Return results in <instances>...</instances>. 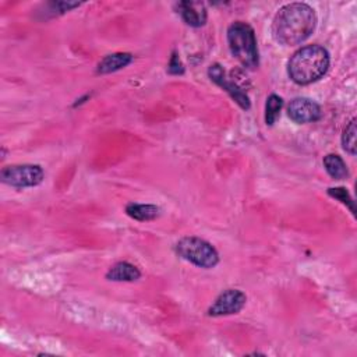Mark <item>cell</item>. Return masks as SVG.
<instances>
[{"instance_id":"5bb4252c","label":"cell","mask_w":357,"mask_h":357,"mask_svg":"<svg viewBox=\"0 0 357 357\" xmlns=\"http://www.w3.org/2000/svg\"><path fill=\"white\" fill-rule=\"evenodd\" d=\"M284 107V99L275 94L270 95L265 105V123L267 126H272Z\"/></svg>"},{"instance_id":"2e32d148","label":"cell","mask_w":357,"mask_h":357,"mask_svg":"<svg viewBox=\"0 0 357 357\" xmlns=\"http://www.w3.org/2000/svg\"><path fill=\"white\" fill-rule=\"evenodd\" d=\"M328 194H329L332 198L340 201L343 205H346V207L351 211V214H354V202H353V200H351V197H350V194L347 193L346 189H343V187L328 189Z\"/></svg>"},{"instance_id":"3957f363","label":"cell","mask_w":357,"mask_h":357,"mask_svg":"<svg viewBox=\"0 0 357 357\" xmlns=\"http://www.w3.org/2000/svg\"><path fill=\"white\" fill-rule=\"evenodd\" d=\"M229 49L246 69H256L260 62L254 30L243 21H236L227 28Z\"/></svg>"},{"instance_id":"7a4b0ae2","label":"cell","mask_w":357,"mask_h":357,"mask_svg":"<svg viewBox=\"0 0 357 357\" xmlns=\"http://www.w3.org/2000/svg\"><path fill=\"white\" fill-rule=\"evenodd\" d=\"M329 69V53L320 45L299 49L288 63V74L299 85L318 81Z\"/></svg>"},{"instance_id":"277c9868","label":"cell","mask_w":357,"mask_h":357,"mask_svg":"<svg viewBox=\"0 0 357 357\" xmlns=\"http://www.w3.org/2000/svg\"><path fill=\"white\" fill-rule=\"evenodd\" d=\"M176 253L186 261L200 268H214L219 263V254L215 247L200 237H183L176 245Z\"/></svg>"},{"instance_id":"5b68a950","label":"cell","mask_w":357,"mask_h":357,"mask_svg":"<svg viewBox=\"0 0 357 357\" xmlns=\"http://www.w3.org/2000/svg\"><path fill=\"white\" fill-rule=\"evenodd\" d=\"M45 173L40 165H13L0 172V179L8 186L16 189L35 187L44 182Z\"/></svg>"},{"instance_id":"6da1fadb","label":"cell","mask_w":357,"mask_h":357,"mask_svg":"<svg viewBox=\"0 0 357 357\" xmlns=\"http://www.w3.org/2000/svg\"><path fill=\"white\" fill-rule=\"evenodd\" d=\"M317 16L306 3H289L279 9L272 23L274 40L285 46L304 42L314 33Z\"/></svg>"},{"instance_id":"e0dca14e","label":"cell","mask_w":357,"mask_h":357,"mask_svg":"<svg viewBox=\"0 0 357 357\" xmlns=\"http://www.w3.org/2000/svg\"><path fill=\"white\" fill-rule=\"evenodd\" d=\"M168 73L169 74H183L184 73V66L183 63L180 62V58L177 56V53H173L172 55V59H171V63L168 66Z\"/></svg>"},{"instance_id":"ba28073f","label":"cell","mask_w":357,"mask_h":357,"mask_svg":"<svg viewBox=\"0 0 357 357\" xmlns=\"http://www.w3.org/2000/svg\"><path fill=\"white\" fill-rule=\"evenodd\" d=\"M288 116L295 123L306 125L320 121L322 112L317 102L308 98H295L288 105Z\"/></svg>"},{"instance_id":"9c48e42d","label":"cell","mask_w":357,"mask_h":357,"mask_svg":"<svg viewBox=\"0 0 357 357\" xmlns=\"http://www.w3.org/2000/svg\"><path fill=\"white\" fill-rule=\"evenodd\" d=\"M177 10L184 23L190 27H202L207 21V9L200 2H180Z\"/></svg>"},{"instance_id":"30bf717a","label":"cell","mask_w":357,"mask_h":357,"mask_svg":"<svg viewBox=\"0 0 357 357\" xmlns=\"http://www.w3.org/2000/svg\"><path fill=\"white\" fill-rule=\"evenodd\" d=\"M141 278L140 270L130 263H117L106 274V279L113 282H134Z\"/></svg>"},{"instance_id":"8992f818","label":"cell","mask_w":357,"mask_h":357,"mask_svg":"<svg viewBox=\"0 0 357 357\" xmlns=\"http://www.w3.org/2000/svg\"><path fill=\"white\" fill-rule=\"evenodd\" d=\"M247 297L239 289H227L218 296L208 310L209 317H223L237 314L246 306Z\"/></svg>"},{"instance_id":"7c38bea8","label":"cell","mask_w":357,"mask_h":357,"mask_svg":"<svg viewBox=\"0 0 357 357\" xmlns=\"http://www.w3.org/2000/svg\"><path fill=\"white\" fill-rule=\"evenodd\" d=\"M126 214L140 222H147V220H154L161 215V208L153 204H137V202H130L126 207Z\"/></svg>"},{"instance_id":"52a82bcc","label":"cell","mask_w":357,"mask_h":357,"mask_svg":"<svg viewBox=\"0 0 357 357\" xmlns=\"http://www.w3.org/2000/svg\"><path fill=\"white\" fill-rule=\"evenodd\" d=\"M208 76L216 85L223 88L232 96V99L237 105H239L242 109H245V110L250 109L249 95L239 85H237V82L229 80V77L226 76V73H225V70L222 69L220 64H212L208 69Z\"/></svg>"},{"instance_id":"9a60e30c","label":"cell","mask_w":357,"mask_h":357,"mask_svg":"<svg viewBox=\"0 0 357 357\" xmlns=\"http://www.w3.org/2000/svg\"><path fill=\"white\" fill-rule=\"evenodd\" d=\"M342 147L347 154L356 155V119H351L350 123L343 130Z\"/></svg>"},{"instance_id":"8fae6325","label":"cell","mask_w":357,"mask_h":357,"mask_svg":"<svg viewBox=\"0 0 357 357\" xmlns=\"http://www.w3.org/2000/svg\"><path fill=\"white\" fill-rule=\"evenodd\" d=\"M132 62H133V55H130V53H113V55H107V56H105L99 62L96 71L99 74L114 73L117 70L125 69Z\"/></svg>"},{"instance_id":"4fadbf2b","label":"cell","mask_w":357,"mask_h":357,"mask_svg":"<svg viewBox=\"0 0 357 357\" xmlns=\"http://www.w3.org/2000/svg\"><path fill=\"white\" fill-rule=\"evenodd\" d=\"M324 168L326 173L335 180H343L349 176V171L345 161L336 154H329L324 158Z\"/></svg>"}]
</instances>
